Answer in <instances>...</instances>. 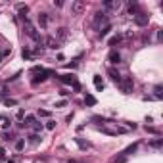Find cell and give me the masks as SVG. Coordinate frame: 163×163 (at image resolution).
<instances>
[{
	"label": "cell",
	"instance_id": "1",
	"mask_svg": "<svg viewBox=\"0 0 163 163\" xmlns=\"http://www.w3.org/2000/svg\"><path fill=\"white\" fill-rule=\"evenodd\" d=\"M25 31H27V35L31 37L35 42H39V44H42V40H40V35H39V31L35 29L33 25H31V21L29 19H25Z\"/></svg>",
	"mask_w": 163,
	"mask_h": 163
},
{
	"label": "cell",
	"instance_id": "2",
	"mask_svg": "<svg viewBox=\"0 0 163 163\" xmlns=\"http://www.w3.org/2000/svg\"><path fill=\"white\" fill-rule=\"evenodd\" d=\"M148 21H150V17L144 14V12H140V14H136V15H134V23H136L138 27H146V25H148Z\"/></svg>",
	"mask_w": 163,
	"mask_h": 163
},
{
	"label": "cell",
	"instance_id": "3",
	"mask_svg": "<svg viewBox=\"0 0 163 163\" xmlns=\"http://www.w3.org/2000/svg\"><path fill=\"white\" fill-rule=\"evenodd\" d=\"M119 84H121V90H123L125 94L132 92V87H134V83H132V79H131V77H127V79H125V81H121Z\"/></svg>",
	"mask_w": 163,
	"mask_h": 163
},
{
	"label": "cell",
	"instance_id": "4",
	"mask_svg": "<svg viewBox=\"0 0 163 163\" xmlns=\"http://www.w3.org/2000/svg\"><path fill=\"white\" fill-rule=\"evenodd\" d=\"M84 8H87V4H84L83 0H75V2L71 4V12H73V14H83Z\"/></svg>",
	"mask_w": 163,
	"mask_h": 163
},
{
	"label": "cell",
	"instance_id": "5",
	"mask_svg": "<svg viewBox=\"0 0 163 163\" xmlns=\"http://www.w3.org/2000/svg\"><path fill=\"white\" fill-rule=\"evenodd\" d=\"M100 129H102V132H106V134H111V136L127 132V129H123V127H117V129H106V127H100Z\"/></svg>",
	"mask_w": 163,
	"mask_h": 163
},
{
	"label": "cell",
	"instance_id": "6",
	"mask_svg": "<svg viewBox=\"0 0 163 163\" xmlns=\"http://www.w3.org/2000/svg\"><path fill=\"white\" fill-rule=\"evenodd\" d=\"M107 75H110V77H111V81H115L117 84L123 81V79H121V75H119V71H117V69H113V67L107 69Z\"/></svg>",
	"mask_w": 163,
	"mask_h": 163
},
{
	"label": "cell",
	"instance_id": "7",
	"mask_svg": "<svg viewBox=\"0 0 163 163\" xmlns=\"http://www.w3.org/2000/svg\"><path fill=\"white\" fill-rule=\"evenodd\" d=\"M107 59H110L111 63H119V62H121V54H119L117 50H111L110 56H107Z\"/></svg>",
	"mask_w": 163,
	"mask_h": 163
},
{
	"label": "cell",
	"instance_id": "8",
	"mask_svg": "<svg viewBox=\"0 0 163 163\" xmlns=\"http://www.w3.org/2000/svg\"><path fill=\"white\" fill-rule=\"evenodd\" d=\"M107 21V15L104 14V12H96V15H94V23L96 25H100V23H104Z\"/></svg>",
	"mask_w": 163,
	"mask_h": 163
},
{
	"label": "cell",
	"instance_id": "9",
	"mask_svg": "<svg viewBox=\"0 0 163 163\" xmlns=\"http://www.w3.org/2000/svg\"><path fill=\"white\" fill-rule=\"evenodd\" d=\"M59 81H62L63 84H75L77 83V79L73 75H62V77H59Z\"/></svg>",
	"mask_w": 163,
	"mask_h": 163
},
{
	"label": "cell",
	"instance_id": "10",
	"mask_svg": "<svg viewBox=\"0 0 163 163\" xmlns=\"http://www.w3.org/2000/svg\"><path fill=\"white\" fill-rule=\"evenodd\" d=\"M17 12H19V17H23V19H27V14H29V6L25 4H17Z\"/></svg>",
	"mask_w": 163,
	"mask_h": 163
},
{
	"label": "cell",
	"instance_id": "11",
	"mask_svg": "<svg viewBox=\"0 0 163 163\" xmlns=\"http://www.w3.org/2000/svg\"><path fill=\"white\" fill-rule=\"evenodd\" d=\"M67 37H69V29H67V27H59V29H58V39H59V40H65Z\"/></svg>",
	"mask_w": 163,
	"mask_h": 163
},
{
	"label": "cell",
	"instance_id": "12",
	"mask_svg": "<svg viewBox=\"0 0 163 163\" xmlns=\"http://www.w3.org/2000/svg\"><path fill=\"white\" fill-rule=\"evenodd\" d=\"M44 44H46L48 48H52V50H56V48H58V40L54 39V37H46V40H44Z\"/></svg>",
	"mask_w": 163,
	"mask_h": 163
},
{
	"label": "cell",
	"instance_id": "13",
	"mask_svg": "<svg viewBox=\"0 0 163 163\" xmlns=\"http://www.w3.org/2000/svg\"><path fill=\"white\" fill-rule=\"evenodd\" d=\"M48 75H50V71H40V75L33 81V84H39V83H42V81H46V79H48Z\"/></svg>",
	"mask_w": 163,
	"mask_h": 163
},
{
	"label": "cell",
	"instance_id": "14",
	"mask_svg": "<svg viewBox=\"0 0 163 163\" xmlns=\"http://www.w3.org/2000/svg\"><path fill=\"white\" fill-rule=\"evenodd\" d=\"M92 81H94V87L98 88V90H104V83H102V77L100 75H94Z\"/></svg>",
	"mask_w": 163,
	"mask_h": 163
},
{
	"label": "cell",
	"instance_id": "15",
	"mask_svg": "<svg viewBox=\"0 0 163 163\" xmlns=\"http://www.w3.org/2000/svg\"><path fill=\"white\" fill-rule=\"evenodd\" d=\"M104 8L111 10V8H119V2H113V0H106L104 2Z\"/></svg>",
	"mask_w": 163,
	"mask_h": 163
},
{
	"label": "cell",
	"instance_id": "16",
	"mask_svg": "<svg viewBox=\"0 0 163 163\" xmlns=\"http://www.w3.org/2000/svg\"><path fill=\"white\" fill-rule=\"evenodd\" d=\"M121 40H123V35H115V37H111V40H110V46H115Z\"/></svg>",
	"mask_w": 163,
	"mask_h": 163
},
{
	"label": "cell",
	"instance_id": "17",
	"mask_svg": "<svg viewBox=\"0 0 163 163\" xmlns=\"http://www.w3.org/2000/svg\"><path fill=\"white\" fill-rule=\"evenodd\" d=\"M39 25H40V27H46V25H48V17H46V14H40V15H39Z\"/></svg>",
	"mask_w": 163,
	"mask_h": 163
},
{
	"label": "cell",
	"instance_id": "18",
	"mask_svg": "<svg viewBox=\"0 0 163 163\" xmlns=\"http://www.w3.org/2000/svg\"><path fill=\"white\" fill-rule=\"evenodd\" d=\"M129 14H131V15H132V14H134V15L140 14V8H138L136 4H131V6H129Z\"/></svg>",
	"mask_w": 163,
	"mask_h": 163
},
{
	"label": "cell",
	"instance_id": "19",
	"mask_svg": "<svg viewBox=\"0 0 163 163\" xmlns=\"http://www.w3.org/2000/svg\"><path fill=\"white\" fill-rule=\"evenodd\" d=\"M84 102H87L88 106H94L96 104V98H94V96H90V94H87V96H84Z\"/></svg>",
	"mask_w": 163,
	"mask_h": 163
},
{
	"label": "cell",
	"instance_id": "20",
	"mask_svg": "<svg viewBox=\"0 0 163 163\" xmlns=\"http://www.w3.org/2000/svg\"><path fill=\"white\" fill-rule=\"evenodd\" d=\"M29 142H31V144H39V142H40V136L37 134V132H35V134L29 136Z\"/></svg>",
	"mask_w": 163,
	"mask_h": 163
},
{
	"label": "cell",
	"instance_id": "21",
	"mask_svg": "<svg viewBox=\"0 0 163 163\" xmlns=\"http://www.w3.org/2000/svg\"><path fill=\"white\" fill-rule=\"evenodd\" d=\"M136 148H138V144H132V146H129V148L125 150L123 155H129V154H132V152H136Z\"/></svg>",
	"mask_w": 163,
	"mask_h": 163
},
{
	"label": "cell",
	"instance_id": "22",
	"mask_svg": "<svg viewBox=\"0 0 163 163\" xmlns=\"http://www.w3.org/2000/svg\"><path fill=\"white\" fill-rule=\"evenodd\" d=\"M77 144H79V146H81L83 150H87V148H90V144H88V142H84L83 138H77Z\"/></svg>",
	"mask_w": 163,
	"mask_h": 163
},
{
	"label": "cell",
	"instance_id": "23",
	"mask_svg": "<svg viewBox=\"0 0 163 163\" xmlns=\"http://www.w3.org/2000/svg\"><path fill=\"white\" fill-rule=\"evenodd\" d=\"M110 31H111V25H106V27H104V29H102V31H100V39H102V37H106V35L110 33Z\"/></svg>",
	"mask_w": 163,
	"mask_h": 163
},
{
	"label": "cell",
	"instance_id": "24",
	"mask_svg": "<svg viewBox=\"0 0 163 163\" xmlns=\"http://www.w3.org/2000/svg\"><path fill=\"white\" fill-rule=\"evenodd\" d=\"M21 56L25 58V59H31V58H33V52H31V50H23V52H21Z\"/></svg>",
	"mask_w": 163,
	"mask_h": 163
},
{
	"label": "cell",
	"instance_id": "25",
	"mask_svg": "<svg viewBox=\"0 0 163 163\" xmlns=\"http://www.w3.org/2000/svg\"><path fill=\"white\" fill-rule=\"evenodd\" d=\"M46 129L48 131H54V129H56V121H52V119H50V121L46 123Z\"/></svg>",
	"mask_w": 163,
	"mask_h": 163
},
{
	"label": "cell",
	"instance_id": "26",
	"mask_svg": "<svg viewBox=\"0 0 163 163\" xmlns=\"http://www.w3.org/2000/svg\"><path fill=\"white\" fill-rule=\"evenodd\" d=\"M39 117H50V111H46V110H39Z\"/></svg>",
	"mask_w": 163,
	"mask_h": 163
},
{
	"label": "cell",
	"instance_id": "27",
	"mask_svg": "<svg viewBox=\"0 0 163 163\" xmlns=\"http://www.w3.org/2000/svg\"><path fill=\"white\" fill-rule=\"evenodd\" d=\"M23 146H25V142H23V140H17L15 142V150H19V152L23 150Z\"/></svg>",
	"mask_w": 163,
	"mask_h": 163
},
{
	"label": "cell",
	"instance_id": "28",
	"mask_svg": "<svg viewBox=\"0 0 163 163\" xmlns=\"http://www.w3.org/2000/svg\"><path fill=\"white\" fill-rule=\"evenodd\" d=\"M0 138H2V140H12V134H8V132H2V134H0Z\"/></svg>",
	"mask_w": 163,
	"mask_h": 163
},
{
	"label": "cell",
	"instance_id": "29",
	"mask_svg": "<svg viewBox=\"0 0 163 163\" xmlns=\"http://www.w3.org/2000/svg\"><path fill=\"white\" fill-rule=\"evenodd\" d=\"M146 131H148V132H154V134H159L158 129H154V127H148V125H146Z\"/></svg>",
	"mask_w": 163,
	"mask_h": 163
},
{
	"label": "cell",
	"instance_id": "30",
	"mask_svg": "<svg viewBox=\"0 0 163 163\" xmlns=\"http://www.w3.org/2000/svg\"><path fill=\"white\" fill-rule=\"evenodd\" d=\"M155 98H161V87H159V84L155 87Z\"/></svg>",
	"mask_w": 163,
	"mask_h": 163
},
{
	"label": "cell",
	"instance_id": "31",
	"mask_svg": "<svg viewBox=\"0 0 163 163\" xmlns=\"http://www.w3.org/2000/svg\"><path fill=\"white\" fill-rule=\"evenodd\" d=\"M25 123H35V117L33 115H25Z\"/></svg>",
	"mask_w": 163,
	"mask_h": 163
},
{
	"label": "cell",
	"instance_id": "32",
	"mask_svg": "<svg viewBox=\"0 0 163 163\" xmlns=\"http://www.w3.org/2000/svg\"><path fill=\"white\" fill-rule=\"evenodd\" d=\"M15 104H17V102H15V100H12V98L6 100V106H15Z\"/></svg>",
	"mask_w": 163,
	"mask_h": 163
},
{
	"label": "cell",
	"instance_id": "33",
	"mask_svg": "<svg viewBox=\"0 0 163 163\" xmlns=\"http://www.w3.org/2000/svg\"><path fill=\"white\" fill-rule=\"evenodd\" d=\"M65 104H67V100H59V102H58V104H56V107H63Z\"/></svg>",
	"mask_w": 163,
	"mask_h": 163
},
{
	"label": "cell",
	"instance_id": "34",
	"mask_svg": "<svg viewBox=\"0 0 163 163\" xmlns=\"http://www.w3.org/2000/svg\"><path fill=\"white\" fill-rule=\"evenodd\" d=\"M161 144H163L161 140H154V142H152V146H154V148H159V146H161Z\"/></svg>",
	"mask_w": 163,
	"mask_h": 163
},
{
	"label": "cell",
	"instance_id": "35",
	"mask_svg": "<svg viewBox=\"0 0 163 163\" xmlns=\"http://www.w3.org/2000/svg\"><path fill=\"white\" fill-rule=\"evenodd\" d=\"M33 125H35V131H37V132L42 131V123H33Z\"/></svg>",
	"mask_w": 163,
	"mask_h": 163
},
{
	"label": "cell",
	"instance_id": "36",
	"mask_svg": "<svg viewBox=\"0 0 163 163\" xmlns=\"http://www.w3.org/2000/svg\"><path fill=\"white\" fill-rule=\"evenodd\" d=\"M127 159H125V155H123V158H119V159H115V161H113V163H125Z\"/></svg>",
	"mask_w": 163,
	"mask_h": 163
},
{
	"label": "cell",
	"instance_id": "37",
	"mask_svg": "<svg viewBox=\"0 0 163 163\" xmlns=\"http://www.w3.org/2000/svg\"><path fill=\"white\" fill-rule=\"evenodd\" d=\"M4 154H6V152H4V148L0 146V158H4Z\"/></svg>",
	"mask_w": 163,
	"mask_h": 163
},
{
	"label": "cell",
	"instance_id": "38",
	"mask_svg": "<svg viewBox=\"0 0 163 163\" xmlns=\"http://www.w3.org/2000/svg\"><path fill=\"white\" fill-rule=\"evenodd\" d=\"M0 62H2V54H0Z\"/></svg>",
	"mask_w": 163,
	"mask_h": 163
},
{
	"label": "cell",
	"instance_id": "39",
	"mask_svg": "<svg viewBox=\"0 0 163 163\" xmlns=\"http://www.w3.org/2000/svg\"><path fill=\"white\" fill-rule=\"evenodd\" d=\"M69 163H77V161H69Z\"/></svg>",
	"mask_w": 163,
	"mask_h": 163
}]
</instances>
